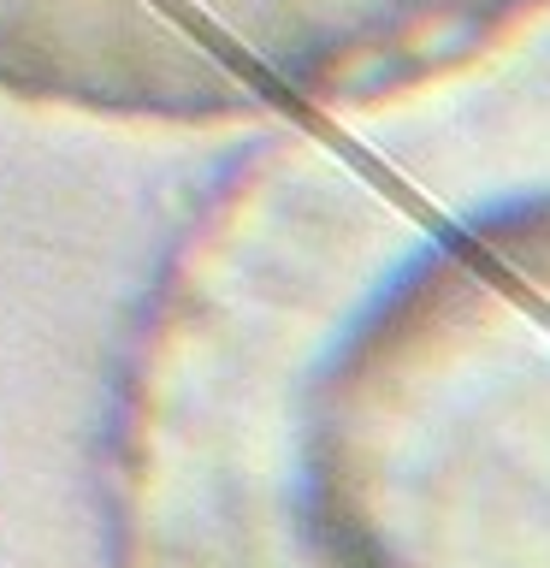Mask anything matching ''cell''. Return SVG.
<instances>
[{
	"label": "cell",
	"instance_id": "6da1fadb",
	"mask_svg": "<svg viewBox=\"0 0 550 568\" xmlns=\"http://www.w3.org/2000/svg\"><path fill=\"white\" fill-rule=\"evenodd\" d=\"M314 0H0V89L95 113H202L314 60Z\"/></svg>",
	"mask_w": 550,
	"mask_h": 568
}]
</instances>
